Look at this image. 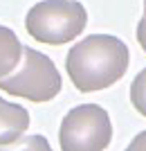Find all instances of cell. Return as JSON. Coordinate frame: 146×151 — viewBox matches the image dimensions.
Wrapping results in <instances>:
<instances>
[{"label":"cell","instance_id":"obj_1","mask_svg":"<svg viewBox=\"0 0 146 151\" xmlns=\"http://www.w3.org/2000/svg\"><path fill=\"white\" fill-rule=\"evenodd\" d=\"M130 52L126 43L110 34H92L72 45L65 70L79 93H97L117 83L126 75Z\"/></svg>","mask_w":146,"mask_h":151},{"label":"cell","instance_id":"obj_2","mask_svg":"<svg viewBox=\"0 0 146 151\" xmlns=\"http://www.w3.org/2000/svg\"><path fill=\"white\" fill-rule=\"evenodd\" d=\"M88 12L76 0H41L27 12V34L45 45L70 43L85 29Z\"/></svg>","mask_w":146,"mask_h":151},{"label":"cell","instance_id":"obj_3","mask_svg":"<svg viewBox=\"0 0 146 151\" xmlns=\"http://www.w3.org/2000/svg\"><path fill=\"white\" fill-rule=\"evenodd\" d=\"M61 86L63 81L54 61L34 47H23V59L16 70L7 77H0V90L36 104L54 99L61 93Z\"/></svg>","mask_w":146,"mask_h":151},{"label":"cell","instance_id":"obj_4","mask_svg":"<svg viewBox=\"0 0 146 151\" xmlns=\"http://www.w3.org/2000/svg\"><path fill=\"white\" fill-rule=\"evenodd\" d=\"M113 140V122L99 104H79L68 111L58 129L61 151H106Z\"/></svg>","mask_w":146,"mask_h":151},{"label":"cell","instance_id":"obj_5","mask_svg":"<svg viewBox=\"0 0 146 151\" xmlns=\"http://www.w3.org/2000/svg\"><path fill=\"white\" fill-rule=\"evenodd\" d=\"M29 129V113L20 104L0 97V147L11 145Z\"/></svg>","mask_w":146,"mask_h":151},{"label":"cell","instance_id":"obj_6","mask_svg":"<svg viewBox=\"0 0 146 151\" xmlns=\"http://www.w3.org/2000/svg\"><path fill=\"white\" fill-rule=\"evenodd\" d=\"M23 59V43L18 41L16 32L0 25V77L11 75Z\"/></svg>","mask_w":146,"mask_h":151},{"label":"cell","instance_id":"obj_7","mask_svg":"<svg viewBox=\"0 0 146 151\" xmlns=\"http://www.w3.org/2000/svg\"><path fill=\"white\" fill-rule=\"evenodd\" d=\"M0 151H54L45 135H23L11 145L0 147Z\"/></svg>","mask_w":146,"mask_h":151},{"label":"cell","instance_id":"obj_8","mask_svg":"<svg viewBox=\"0 0 146 151\" xmlns=\"http://www.w3.org/2000/svg\"><path fill=\"white\" fill-rule=\"evenodd\" d=\"M130 104L140 115L146 117V68L130 83Z\"/></svg>","mask_w":146,"mask_h":151},{"label":"cell","instance_id":"obj_9","mask_svg":"<svg viewBox=\"0 0 146 151\" xmlns=\"http://www.w3.org/2000/svg\"><path fill=\"white\" fill-rule=\"evenodd\" d=\"M126 151H146V131L137 133V135L130 140V145L126 147Z\"/></svg>","mask_w":146,"mask_h":151},{"label":"cell","instance_id":"obj_10","mask_svg":"<svg viewBox=\"0 0 146 151\" xmlns=\"http://www.w3.org/2000/svg\"><path fill=\"white\" fill-rule=\"evenodd\" d=\"M137 43H140L142 50L146 52V16L137 23Z\"/></svg>","mask_w":146,"mask_h":151},{"label":"cell","instance_id":"obj_11","mask_svg":"<svg viewBox=\"0 0 146 151\" xmlns=\"http://www.w3.org/2000/svg\"><path fill=\"white\" fill-rule=\"evenodd\" d=\"M144 16H146V0H144Z\"/></svg>","mask_w":146,"mask_h":151}]
</instances>
